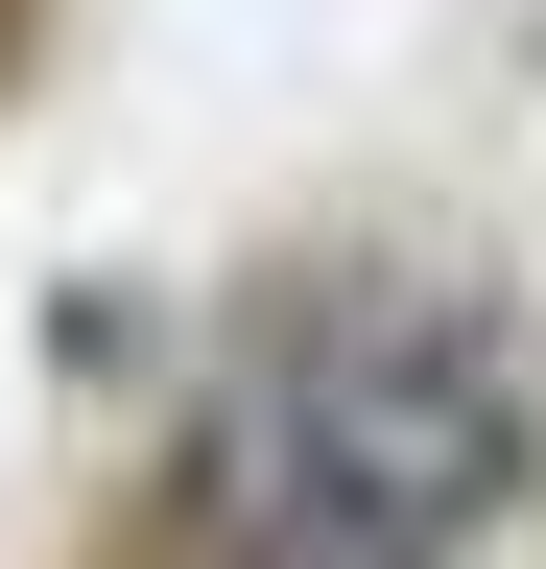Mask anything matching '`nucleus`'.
Here are the masks:
<instances>
[{"instance_id":"1","label":"nucleus","mask_w":546,"mask_h":569,"mask_svg":"<svg viewBox=\"0 0 546 569\" xmlns=\"http://www.w3.org/2000/svg\"><path fill=\"white\" fill-rule=\"evenodd\" d=\"M546 498V332L475 284H357V309L238 332L167 427L190 569H475Z\"/></svg>"}]
</instances>
